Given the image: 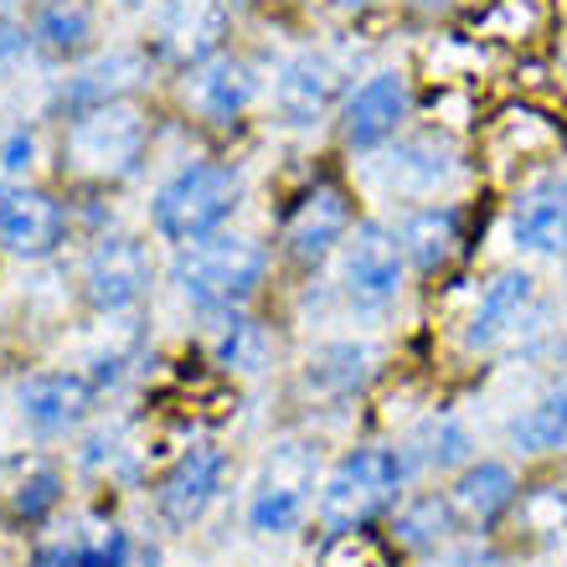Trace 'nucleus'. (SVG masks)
Wrapping results in <instances>:
<instances>
[{"instance_id":"nucleus-20","label":"nucleus","mask_w":567,"mask_h":567,"mask_svg":"<svg viewBox=\"0 0 567 567\" xmlns=\"http://www.w3.org/2000/svg\"><path fill=\"white\" fill-rule=\"evenodd\" d=\"M254 93H258L254 68L243 58H227V52L207 58L196 68L192 83H186V99H192L207 120H238L243 109L254 104Z\"/></svg>"},{"instance_id":"nucleus-1","label":"nucleus","mask_w":567,"mask_h":567,"mask_svg":"<svg viewBox=\"0 0 567 567\" xmlns=\"http://www.w3.org/2000/svg\"><path fill=\"white\" fill-rule=\"evenodd\" d=\"M243 202V176L233 165H217V161H196L186 171L165 181L161 192H155V233L165 243H181V248H192V243L212 238L217 227L238 212Z\"/></svg>"},{"instance_id":"nucleus-42","label":"nucleus","mask_w":567,"mask_h":567,"mask_svg":"<svg viewBox=\"0 0 567 567\" xmlns=\"http://www.w3.org/2000/svg\"><path fill=\"white\" fill-rule=\"evenodd\" d=\"M11 6H21V0H0V16H6V11H11Z\"/></svg>"},{"instance_id":"nucleus-15","label":"nucleus","mask_w":567,"mask_h":567,"mask_svg":"<svg viewBox=\"0 0 567 567\" xmlns=\"http://www.w3.org/2000/svg\"><path fill=\"white\" fill-rule=\"evenodd\" d=\"M511 243L537 258H567V176L542 181L511 207Z\"/></svg>"},{"instance_id":"nucleus-31","label":"nucleus","mask_w":567,"mask_h":567,"mask_svg":"<svg viewBox=\"0 0 567 567\" xmlns=\"http://www.w3.org/2000/svg\"><path fill=\"white\" fill-rule=\"evenodd\" d=\"M480 62V47L475 42H464V37H439V42L429 47V73L439 89H454L470 68Z\"/></svg>"},{"instance_id":"nucleus-32","label":"nucleus","mask_w":567,"mask_h":567,"mask_svg":"<svg viewBox=\"0 0 567 567\" xmlns=\"http://www.w3.org/2000/svg\"><path fill=\"white\" fill-rule=\"evenodd\" d=\"M320 567H382V553L367 532H336L330 547L320 553Z\"/></svg>"},{"instance_id":"nucleus-18","label":"nucleus","mask_w":567,"mask_h":567,"mask_svg":"<svg viewBox=\"0 0 567 567\" xmlns=\"http://www.w3.org/2000/svg\"><path fill=\"white\" fill-rule=\"evenodd\" d=\"M377 351L372 341H330V346H315L310 361H305V372H299V388L330 403V398H351L357 388H367V377L377 372Z\"/></svg>"},{"instance_id":"nucleus-10","label":"nucleus","mask_w":567,"mask_h":567,"mask_svg":"<svg viewBox=\"0 0 567 567\" xmlns=\"http://www.w3.org/2000/svg\"><path fill=\"white\" fill-rule=\"evenodd\" d=\"M99 382L83 372H37L16 388V408L37 433H68L89 419Z\"/></svg>"},{"instance_id":"nucleus-41","label":"nucleus","mask_w":567,"mask_h":567,"mask_svg":"<svg viewBox=\"0 0 567 567\" xmlns=\"http://www.w3.org/2000/svg\"><path fill=\"white\" fill-rule=\"evenodd\" d=\"M6 202H11V192H6V181H0V217H6Z\"/></svg>"},{"instance_id":"nucleus-35","label":"nucleus","mask_w":567,"mask_h":567,"mask_svg":"<svg viewBox=\"0 0 567 567\" xmlns=\"http://www.w3.org/2000/svg\"><path fill=\"white\" fill-rule=\"evenodd\" d=\"M31 161H37V140H31L27 130H16V135L6 140V150H0V165H6V176H27Z\"/></svg>"},{"instance_id":"nucleus-13","label":"nucleus","mask_w":567,"mask_h":567,"mask_svg":"<svg viewBox=\"0 0 567 567\" xmlns=\"http://www.w3.org/2000/svg\"><path fill=\"white\" fill-rule=\"evenodd\" d=\"M532 305H537V279L526 269H501L485 289H480L475 310H470V330H464V346L491 351L495 341H506L511 330H522Z\"/></svg>"},{"instance_id":"nucleus-21","label":"nucleus","mask_w":567,"mask_h":567,"mask_svg":"<svg viewBox=\"0 0 567 567\" xmlns=\"http://www.w3.org/2000/svg\"><path fill=\"white\" fill-rule=\"evenodd\" d=\"M511 501H516V475H511V464H501V460L464 464L460 480H454V491H449L454 516L470 526H495L511 511Z\"/></svg>"},{"instance_id":"nucleus-38","label":"nucleus","mask_w":567,"mask_h":567,"mask_svg":"<svg viewBox=\"0 0 567 567\" xmlns=\"http://www.w3.org/2000/svg\"><path fill=\"white\" fill-rule=\"evenodd\" d=\"M336 6H341V11H372L377 0H336Z\"/></svg>"},{"instance_id":"nucleus-40","label":"nucleus","mask_w":567,"mask_h":567,"mask_svg":"<svg viewBox=\"0 0 567 567\" xmlns=\"http://www.w3.org/2000/svg\"><path fill=\"white\" fill-rule=\"evenodd\" d=\"M557 62H563V78H567V27H563V47H557Z\"/></svg>"},{"instance_id":"nucleus-33","label":"nucleus","mask_w":567,"mask_h":567,"mask_svg":"<svg viewBox=\"0 0 567 567\" xmlns=\"http://www.w3.org/2000/svg\"><path fill=\"white\" fill-rule=\"evenodd\" d=\"M130 553H135L130 532L109 526V532H104L99 542H89V567H130Z\"/></svg>"},{"instance_id":"nucleus-43","label":"nucleus","mask_w":567,"mask_h":567,"mask_svg":"<svg viewBox=\"0 0 567 567\" xmlns=\"http://www.w3.org/2000/svg\"><path fill=\"white\" fill-rule=\"evenodd\" d=\"M557 361H567V341H563V346H557Z\"/></svg>"},{"instance_id":"nucleus-2","label":"nucleus","mask_w":567,"mask_h":567,"mask_svg":"<svg viewBox=\"0 0 567 567\" xmlns=\"http://www.w3.org/2000/svg\"><path fill=\"white\" fill-rule=\"evenodd\" d=\"M269 274V254L258 238H243V233H212V238L181 248L176 274L181 295L202 305V310H233L254 295Z\"/></svg>"},{"instance_id":"nucleus-4","label":"nucleus","mask_w":567,"mask_h":567,"mask_svg":"<svg viewBox=\"0 0 567 567\" xmlns=\"http://www.w3.org/2000/svg\"><path fill=\"white\" fill-rule=\"evenodd\" d=\"M150 124L135 104H104L89 114H73L62 140V165L83 181H124L145 155Z\"/></svg>"},{"instance_id":"nucleus-27","label":"nucleus","mask_w":567,"mask_h":567,"mask_svg":"<svg viewBox=\"0 0 567 567\" xmlns=\"http://www.w3.org/2000/svg\"><path fill=\"white\" fill-rule=\"evenodd\" d=\"M31 37H37V47L52 52V58H73V52H83V47L93 42V11L83 0H52V6H42Z\"/></svg>"},{"instance_id":"nucleus-11","label":"nucleus","mask_w":567,"mask_h":567,"mask_svg":"<svg viewBox=\"0 0 567 567\" xmlns=\"http://www.w3.org/2000/svg\"><path fill=\"white\" fill-rule=\"evenodd\" d=\"M382 181L398 196H439L460 181V150L444 135H408L382 155Z\"/></svg>"},{"instance_id":"nucleus-36","label":"nucleus","mask_w":567,"mask_h":567,"mask_svg":"<svg viewBox=\"0 0 567 567\" xmlns=\"http://www.w3.org/2000/svg\"><path fill=\"white\" fill-rule=\"evenodd\" d=\"M21 58H27V31L0 16V78L16 73V62H21Z\"/></svg>"},{"instance_id":"nucleus-25","label":"nucleus","mask_w":567,"mask_h":567,"mask_svg":"<svg viewBox=\"0 0 567 567\" xmlns=\"http://www.w3.org/2000/svg\"><path fill=\"white\" fill-rule=\"evenodd\" d=\"M547 31V0H485L475 11V37L480 42H506L526 47Z\"/></svg>"},{"instance_id":"nucleus-19","label":"nucleus","mask_w":567,"mask_h":567,"mask_svg":"<svg viewBox=\"0 0 567 567\" xmlns=\"http://www.w3.org/2000/svg\"><path fill=\"white\" fill-rule=\"evenodd\" d=\"M68 233L62 202H52L47 192H11L6 217H0V243L21 258H47Z\"/></svg>"},{"instance_id":"nucleus-7","label":"nucleus","mask_w":567,"mask_h":567,"mask_svg":"<svg viewBox=\"0 0 567 567\" xmlns=\"http://www.w3.org/2000/svg\"><path fill=\"white\" fill-rule=\"evenodd\" d=\"M223 475H227L223 449L217 444H192L171 470H165L161 485H155V511H161V522L176 526V532H186V526L217 501Z\"/></svg>"},{"instance_id":"nucleus-23","label":"nucleus","mask_w":567,"mask_h":567,"mask_svg":"<svg viewBox=\"0 0 567 567\" xmlns=\"http://www.w3.org/2000/svg\"><path fill=\"white\" fill-rule=\"evenodd\" d=\"M506 433L522 454H557V449H567V361H557L553 392L537 398L526 413H516Z\"/></svg>"},{"instance_id":"nucleus-14","label":"nucleus","mask_w":567,"mask_h":567,"mask_svg":"<svg viewBox=\"0 0 567 567\" xmlns=\"http://www.w3.org/2000/svg\"><path fill=\"white\" fill-rule=\"evenodd\" d=\"M346 227H351L346 192L341 186H315L295 207V217L284 223V254L295 258V264H320L346 238Z\"/></svg>"},{"instance_id":"nucleus-30","label":"nucleus","mask_w":567,"mask_h":567,"mask_svg":"<svg viewBox=\"0 0 567 567\" xmlns=\"http://www.w3.org/2000/svg\"><path fill=\"white\" fill-rule=\"evenodd\" d=\"M419 449H423V460H429V464L449 470V464H464V460H470V449H475V444H470V433H464V423L454 419V413H439V419L423 423Z\"/></svg>"},{"instance_id":"nucleus-6","label":"nucleus","mask_w":567,"mask_h":567,"mask_svg":"<svg viewBox=\"0 0 567 567\" xmlns=\"http://www.w3.org/2000/svg\"><path fill=\"white\" fill-rule=\"evenodd\" d=\"M403 269H408V258H403L398 233H388L382 223H361L357 238L346 243L341 284L357 305H388L403 289Z\"/></svg>"},{"instance_id":"nucleus-34","label":"nucleus","mask_w":567,"mask_h":567,"mask_svg":"<svg viewBox=\"0 0 567 567\" xmlns=\"http://www.w3.org/2000/svg\"><path fill=\"white\" fill-rule=\"evenodd\" d=\"M433 114H439L449 130H464V124L475 120V99L464 89H439L433 93Z\"/></svg>"},{"instance_id":"nucleus-17","label":"nucleus","mask_w":567,"mask_h":567,"mask_svg":"<svg viewBox=\"0 0 567 567\" xmlns=\"http://www.w3.org/2000/svg\"><path fill=\"white\" fill-rule=\"evenodd\" d=\"M336 83H341V73H336V62L320 58V52L289 58L279 68V83H274V109H279V120L295 124V130L315 124L330 109V99H336Z\"/></svg>"},{"instance_id":"nucleus-3","label":"nucleus","mask_w":567,"mask_h":567,"mask_svg":"<svg viewBox=\"0 0 567 567\" xmlns=\"http://www.w3.org/2000/svg\"><path fill=\"white\" fill-rule=\"evenodd\" d=\"M403 475H408V460L398 449H382V444L351 449L326 475V485H320L315 516H320L330 532H361L377 511H388L392 501H398Z\"/></svg>"},{"instance_id":"nucleus-24","label":"nucleus","mask_w":567,"mask_h":567,"mask_svg":"<svg viewBox=\"0 0 567 567\" xmlns=\"http://www.w3.org/2000/svg\"><path fill=\"white\" fill-rule=\"evenodd\" d=\"M398 243H403V258H413L423 274H439L460 243V212L454 207H419L408 212L403 227H398Z\"/></svg>"},{"instance_id":"nucleus-29","label":"nucleus","mask_w":567,"mask_h":567,"mask_svg":"<svg viewBox=\"0 0 567 567\" xmlns=\"http://www.w3.org/2000/svg\"><path fill=\"white\" fill-rule=\"evenodd\" d=\"M6 501H11L16 522H42L47 511L62 501V475L52 470V464H31L27 475L11 485V495H6Z\"/></svg>"},{"instance_id":"nucleus-39","label":"nucleus","mask_w":567,"mask_h":567,"mask_svg":"<svg viewBox=\"0 0 567 567\" xmlns=\"http://www.w3.org/2000/svg\"><path fill=\"white\" fill-rule=\"evenodd\" d=\"M408 6H419V11H439V6H454V0H408Z\"/></svg>"},{"instance_id":"nucleus-26","label":"nucleus","mask_w":567,"mask_h":567,"mask_svg":"<svg viewBox=\"0 0 567 567\" xmlns=\"http://www.w3.org/2000/svg\"><path fill=\"white\" fill-rule=\"evenodd\" d=\"M212 357L223 372H258L269 361V330L258 326L254 315L223 310V320L212 330Z\"/></svg>"},{"instance_id":"nucleus-37","label":"nucleus","mask_w":567,"mask_h":567,"mask_svg":"<svg viewBox=\"0 0 567 567\" xmlns=\"http://www.w3.org/2000/svg\"><path fill=\"white\" fill-rule=\"evenodd\" d=\"M31 567H89V542H62V547H42L31 557Z\"/></svg>"},{"instance_id":"nucleus-22","label":"nucleus","mask_w":567,"mask_h":567,"mask_svg":"<svg viewBox=\"0 0 567 567\" xmlns=\"http://www.w3.org/2000/svg\"><path fill=\"white\" fill-rule=\"evenodd\" d=\"M563 145V130L553 124V114H542L532 104H506L491 124V155L495 161H542Z\"/></svg>"},{"instance_id":"nucleus-16","label":"nucleus","mask_w":567,"mask_h":567,"mask_svg":"<svg viewBox=\"0 0 567 567\" xmlns=\"http://www.w3.org/2000/svg\"><path fill=\"white\" fill-rule=\"evenodd\" d=\"M155 31L176 62H207L227 37V11L223 0H165L155 11Z\"/></svg>"},{"instance_id":"nucleus-28","label":"nucleus","mask_w":567,"mask_h":567,"mask_svg":"<svg viewBox=\"0 0 567 567\" xmlns=\"http://www.w3.org/2000/svg\"><path fill=\"white\" fill-rule=\"evenodd\" d=\"M454 506H449V495H419V501H408L398 511V542L403 547H439V542L454 532Z\"/></svg>"},{"instance_id":"nucleus-5","label":"nucleus","mask_w":567,"mask_h":567,"mask_svg":"<svg viewBox=\"0 0 567 567\" xmlns=\"http://www.w3.org/2000/svg\"><path fill=\"white\" fill-rule=\"evenodd\" d=\"M315 464H320V449L305 444V439H284L274 444L269 464H264V480H258V495L248 506V522L264 537H284L305 522V506H310L315 491Z\"/></svg>"},{"instance_id":"nucleus-8","label":"nucleus","mask_w":567,"mask_h":567,"mask_svg":"<svg viewBox=\"0 0 567 567\" xmlns=\"http://www.w3.org/2000/svg\"><path fill=\"white\" fill-rule=\"evenodd\" d=\"M408 109H413V93H408V78L382 68L361 83L351 99H346V114H341V135L351 150H377L388 145L398 135V124L408 120Z\"/></svg>"},{"instance_id":"nucleus-9","label":"nucleus","mask_w":567,"mask_h":567,"mask_svg":"<svg viewBox=\"0 0 567 567\" xmlns=\"http://www.w3.org/2000/svg\"><path fill=\"white\" fill-rule=\"evenodd\" d=\"M150 289V258L135 238H104L83 264V295L93 310L120 315L130 305H140V295Z\"/></svg>"},{"instance_id":"nucleus-12","label":"nucleus","mask_w":567,"mask_h":567,"mask_svg":"<svg viewBox=\"0 0 567 567\" xmlns=\"http://www.w3.org/2000/svg\"><path fill=\"white\" fill-rule=\"evenodd\" d=\"M150 78V52L140 47H114L104 58H93L89 68H78L68 83L58 89V109L68 114H89V109L120 104L124 93H135Z\"/></svg>"}]
</instances>
